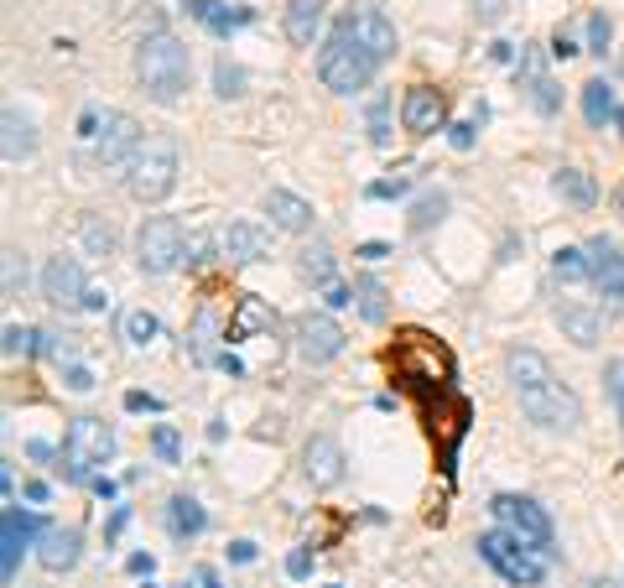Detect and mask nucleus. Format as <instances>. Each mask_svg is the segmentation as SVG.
I'll return each mask as SVG.
<instances>
[{
    "label": "nucleus",
    "instance_id": "nucleus-36",
    "mask_svg": "<svg viewBox=\"0 0 624 588\" xmlns=\"http://www.w3.org/2000/svg\"><path fill=\"white\" fill-rule=\"evenodd\" d=\"M152 448H156V458H161V464H182V437H177L172 428H156L152 432Z\"/></svg>",
    "mask_w": 624,
    "mask_h": 588
},
{
    "label": "nucleus",
    "instance_id": "nucleus-15",
    "mask_svg": "<svg viewBox=\"0 0 624 588\" xmlns=\"http://www.w3.org/2000/svg\"><path fill=\"white\" fill-rule=\"evenodd\" d=\"M588 260H593V287L604 292V302L614 313H624V245L599 235L588 245Z\"/></svg>",
    "mask_w": 624,
    "mask_h": 588
},
{
    "label": "nucleus",
    "instance_id": "nucleus-35",
    "mask_svg": "<svg viewBox=\"0 0 624 588\" xmlns=\"http://www.w3.org/2000/svg\"><path fill=\"white\" fill-rule=\"evenodd\" d=\"M37 329H21V323H5V359H16V354H32L37 350Z\"/></svg>",
    "mask_w": 624,
    "mask_h": 588
},
{
    "label": "nucleus",
    "instance_id": "nucleus-17",
    "mask_svg": "<svg viewBox=\"0 0 624 588\" xmlns=\"http://www.w3.org/2000/svg\"><path fill=\"white\" fill-rule=\"evenodd\" d=\"M37 557H42V568H53V573H68L83 557V536H78L74 526H42L37 536Z\"/></svg>",
    "mask_w": 624,
    "mask_h": 588
},
{
    "label": "nucleus",
    "instance_id": "nucleus-6",
    "mask_svg": "<svg viewBox=\"0 0 624 588\" xmlns=\"http://www.w3.org/2000/svg\"><path fill=\"white\" fill-rule=\"evenodd\" d=\"M188 260V240H182V224L172 214H152L136 230V266L146 276H167Z\"/></svg>",
    "mask_w": 624,
    "mask_h": 588
},
{
    "label": "nucleus",
    "instance_id": "nucleus-30",
    "mask_svg": "<svg viewBox=\"0 0 624 588\" xmlns=\"http://www.w3.org/2000/svg\"><path fill=\"white\" fill-rule=\"evenodd\" d=\"M526 74H531V104H536L542 115H557V110H562V95H557V84L546 79V74L536 68V63H531Z\"/></svg>",
    "mask_w": 624,
    "mask_h": 588
},
{
    "label": "nucleus",
    "instance_id": "nucleus-20",
    "mask_svg": "<svg viewBox=\"0 0 624 588\" xmlns=\"http://www.w3.org/2000/svg\"><path fill=\"white\" fill-rule=\"evenodd\" d=\"M557 329H562V339H572L578 350H593V344L604 339V318L593 313V308H583V302H562V308H557Z\"/></svg>",
    "mask_w": 624,
    "mask_h": 588
},
{
    "label": "nucleus",
    "instance_id": "nucleus-5",
    "mask_svg": "<svg viewBox=\"0 0 624 588\" xmlns=\"http://www.w3.org/2000/svg\"><path fill=\"white\" fill-rule=\"evenodd\" d=\"M515 401H521V412H526L536 428H546V432H572L578 422H583V401H578V391H572V386H562L557 375H551V380H542V386L515 391Z\"/></svg>",
    "mask_w": 624,
    "mask_h": 588
},
{
    "label": "nucleus",
    "instance_id": "nucleus-38",
    "mask_svg": "<svg viewBox=\"0 0 624 588\" xmlns=\"http://www.w3.org/2000/svg\"><path fill=\"white\" fill-rule=\"evenodd\" d=\"M21 292H26V255L5 251V297H21Z\"/></svg>",
    "mask_w": 624,
    "mask_h": 588
},
{
    "label": "nucleus",
    "instance_id": "nucleus-3",
    "mask_svg": "<svg viewBox=\"0 0 624 588\" xmlns=\"http://www.w3.org/2000/svg\"><path fill=\"white\" fill-rule=\"evenodd\" d=\"M125 188L136 203H161V198L177 188V146L167 136H146V146L136 152L131 173H125Z\"/></svg>",
    "mask_w": 624,
    "mask_h": 588
},
{
    "label": "nucleus",
    "instance_id": "nucleus-53",
    "mask_svg": "<svg viewBox=\"0 0 624 588\" xmlns=\"http://www.w3.org/2000/svg\"><path fill=\"white\" fill-rule=\"evenodd\" d=\"M198 588H219V578H214L209 568H203V573H198Z\"/></svg>",
    "mask_w": 624,
    "mask_h": 588
},
{
    "label": "nucleus",
    "instance_id": "nucleus-55",
    "mask_svg": "<svg viewBox=\"0 0 624 588\" xmlns=\"http://www.w3.org/2000/svg\"><path fill=\"white\" fill-rule=\"evenodd\" d=\"M620 131H624V104H620Z\"/></svg>",
    "mask_w": 624,
    "mask_h": 588
},
{
    "label": "nucleus",
    "instance_id": "nucleus-13",
    "mask_svg": "<svg viewBox=\"0 0 624 588\" xmlns=\"http://www.w3.org/2000/svg\"><path fill=\"white\" fill-rule=\"evenodd\" d=\"M42 297L63 308V313H74L89 302V281H83V266H78L74 255H53L47 266H42Z\"/></svg>",
    "mask_w": 624,
    "mask_h": 588
},
{
    "label": "nucleus",
    "instance_id": "nucleus-45",
    "mask_svg": "<svg viewBox=\"0 0 624 588\" xmlns=\"http://www.w3.org/2000/svg\"><path fill=\"white\" fill-rule=\"evenodd\" d=\"M63 380H68V391H94V375L83 370V365H68V370H63Z\"/></svg>",
    "mask_w": 624,
    "mask_h": 588
},
{
    "label": "nucleus",
    "instance_id": "nucleus-22",
    "mask_svg": "<svg viewBox=\"0 0 624 588\" xmlns=\"http://www.w3.org/2000/svg\"><path fill=\"white\" fill-rule=\"evenodd\" d=\"M551 188H557V198H562L567 209H593V203H599V182H593L583 167H557Z\"/></svg>",
    "mask_w": 624,
    "mask_h": 588
},
{
    "label": "nucleus",
    "instance_id": "nucleus-7",
    "mask_svg": "<svg viewBox=\"0 0 624 588\" xmlns=\"http://www.w3.org/2000/svg\"><path fill=\"white\" fill-rule=\"evenodd\" d=\"M63 458H68V479H89L99 464L115 458V428L104 417H78L63 437Z\"/></svg>",
    "mask_w": 624,
    "mask_h": 588
},
{
    "label": "nucleus",
    "instance_id": "nucleus-9",
    "mask_svg": "<svg viewBox=\"0 0 624 588\" xmlns=\"http://www.w3.org/2000/svg\"><path fill=\"white\" fill-rule=\"evenodd\" d=\"M338 26H344V32H349V37L359 42V47H365L375 63H386L390 53H395V26H390V16L375 5V0H359V5H349Z\"/></svg>",
    "mask_w": 624,
    "mask_h": 588
},
{
    "label": "nucleus",
    "instance_id": "nucleus-40",
    "mask_svg": "<svg viewBox=\"0 0 624 588\" xmlns=\"http://www.w3.org/2000/svg\"><path fill=\"white\" fill-rule=\"evenodd\" d=\"M214 84H219V95H224V99L245 95V74H239L234 63H224V58H219V68H214Z\"/></svg>",
    "mask_w": 624,
    "mask_h": 588
},
{
    "label": "nucleus",
    "instance_id": "nucleus-39",
    "mask_svg": "<svg viewBox=\"0 0 624 588\" xmlns=\"http://www.w3.org/2000/svg\"><path fill=\"white\" fill-rule=\"evenodd\" d=\"M443 209H448V198L443 193H427L416 209H411V230H427L432 219H443Z\"/></svg>",
    "mask_w": 624,
    "mask_h": 588
},
{
    "label": "nucleus",
    "instance_id": "nucleus-33",
    "mask_svg": "<svg viewBox=\"0 0 624 588\" xmlns=\"http://www.w3.org/2000/svg\"><path fill=\"white\" fill-rule=\"evenodd\" d=\"M83 245H89L94 255H110V251H115V230H110V224H99V219L89 214V219H83Z\"/></svg>",
    "mask_w": 624,
    "mask_h": 588
},
{
    "label": "nucleus",
    "instance_id": "nucleus-16",
    "mask_svg": "<svg viewBox=\"0 0 624 588\" xmlns=\"http://www.w3.org/2000/svg\"><path fill=\"white\" fill-rule=\"evenodd\" d=\"M443 120H448L443 95L432 84H411L406 99H401V125H406L411 136H432V131H443Z\"/></svg>",
    "mask_w": 624,
    "mask_h": 588
},
{
    "label": "nucleus",
    "instance_id": "nucleus-4",
    "mask_svg": "<svg viewBox=\"0 0 624 588\" xmlns=\"http://www.w3.org/2000/svg\"><path fill=\"white\" fill-rule=\"evenodd\" d=\"M479 557L515 588H536L546 578V552L515 542L510 531H484V536H479Z\"/></svg>",
    "mask_w": 624,
    "mask_h": 588
},
{
    "label": "nucleus",
    "instance_id": "nucleus-14",
    "mask_svg": "<svg viewBox=\"0 0 624 588\" xmlns=\"http://www.w3.org/2000/svg\"><path fill=\"white\" fill-rule=\"evenodd\" d=\"M344 448H338V437H328V432H317V437H308V448H302V474H308L312 490H333V485H344Z\"/></svg>",
    "mask_w": 624,
    "mask_h": 588
},
{
    "label": "nucleus",
    "instance_id": "nucleus-32",
    "mask_svg": "<svg viewBox=\"0 0 624 588\" xmlns=\"http://www.w3.org/2000/svg\"><path fill=\"white\" fill-rule=\"evenodd\" d=\"M214 334H219V318H214V308H203L198 323H193V354L198 359H214Z\"/></svg>",
    "mask_w": 624,
    "mask_h": 588
},
{
    "label": "nucleus",
    "instance_id": "nucleus-52",
    "mask_svg": "<svg viewBox=\"0 0 624 588\" xmlns=\"http://www.w3.org/2000/svg\"><path fill=\"white\" fill-rule=\"evenodd\" d=\"M26 500H37V506H42V500H47V485H42V479H32V485H26Z\"/></svg>",
    "mask_w": 624,
    "mask_h": 588
},
{
    "label": "nucleus",
    "instance_id": "nucleus-50",
    "mask_svg": "<svg viewBox=\"0 0 624 588\" xmlns=\"http://www.w3.org/2000/svg\"><path fill=\"white\" fill-rule=\"evenodd\" d=\"M230 557H234V563H255V542H234Z\"/></svg>",
    "mask_w": 624,
    "mask_h": 588
},
{
    "label": "nucleus",
    "instance_id": "nucleus-26",
    "mask_svg": "<svg viewBox=\"0 0 624 588\" xmlns=\"http://www.w3.org/2000/svg\"><path fill=\"white\" fill-rule=\"evenodd\" d=\"M203 526H209V515H203V506H198L193 495H177L172 506H167V531H172L177 542H188V536H198Z\"/></svg>",
    "mask_w": 624,
    "mask_h": 588
},
{
    "label": "nucleus",
    "instance_id": "nucleus-8",
    "mask_svg": "<svg viewBox=\"0 0 624 588\" xmlns=\"http://www.w3.org/2000/svg\"><path fill=\"white\" fill-rule=\"evenodd\" d=\"M494 515H500V531H510L515 542H526L536 552L551 547V515L531 495H494Z\"/></svg>",
    "mask_w": 624,
    "mask_h": 588
},
{
    "label": "nucleus",
    "instance_id": "nucleus-21",
    "mask_svg": "<svg viewBox=\"0 0 624 588\" xmlns=\"http://www.w3.org/2000/svg\"><path fill=\"white\" fill-rule=\"evenodd\" d=\"M0 152H5V162L37 157V125L21 115V110H5V115H0Z\"/></svg>",
    "mask_w": 624,
    "mask_h": 588
},
{
    "label": "nucleus",
    "instance_id": "nucleus-23",
    "mask_svg": "<svg viewBox=\"0 0 624 588\" xmlns=\"http://www.w3.org/2000/svg\"><path fill=\"white\" fill-rule=\"evenodd\" d=\"M323 11H328V0H292V5H287V37H292L297 47H312L317 26H323Z\"/></svg>",
    "mask_w": 624,
    "mask_h": 588
},
{
    "label": "nucleus",
    "instance_id": "nucleus-24",
    "mask_svg": "<svg viewBox=\"0 0 624 588\" xmlns=\"http://www.w3.org/2000/svg\"><path fill=\"white\" fill-rule=\"evenodd\" d=\"M505 375H510L515 391H526V386L551 380V365H546V354H536V350H510L505 354Z\"/></svg>",
    "mask_w": 624,
    "mask_h": 588
},
{
    "label": "nucleus",
    "instance_id": "nucleus-25",
    "mask_svg": "<svg viewBox=\"0 0 624 588\" xmlns=\"http://www.w3.org/2000/svg\"><path fill=\"white\" fill-rule=\"evenodd\" d=\"M614 115H620V110H614V84H609V79H588L583 84V120L593 125V131H604Z\"/></svg>",
    "mask_w": 624,
    "mask_h": 588
},
{
    "label": "nucleus",
    "instance_id": "nucleus-34",
    "mask_svg": "<svg viewBox=\"0 0 624 588\" xmlns=\"http://www.w3.org/2000/svg\"><path fill=\"white\" fill-rule=\"evenodd\" d=\"M302 276H308V281H333V251H323V245H317V251H302Z\"/></svg>",
    "mask_w": 624,
    "mask_h": 588
},
{
    "label": "nucleus",
    "instance_id": "nucleus-12",
    "mask_svg": "<svg viewBox=\"0 0 624 588\" xmlns=\"http://www.w3.org/2000/svg\"><path fill=\"white\" fill-rule=\"evenodd\" d=\"M292 339H297V354H302L308 365H328V359L344 354V329H338L328 313H302L292 323Z\"/></svg>",
    "mask_w": 624,
    "mask_h": 588
},
{
    "label": "nucleus",
    "instance_id": "nucleus-47",
    "mask_svg": "<svg viewBox=\"0 0 624 588\" xmlns=\"http://www.w3.org/2000/svg\"><path fill=\"white\" fill-rule=\"evenodd\" d=\"M308 568H312L308 552H292V557H287V573H292V578H308Z\"/></svg>",
    "mask_w": 624,
    "mask_h": 588
},
{
    "label": "nucleus",
    "instance_id": "nucleus-18",
    "mask_svg": "<svg viewBox=\"0 0 624 588\" xmlns=\"http://www.w3.org/2000/svg\"><path fill=\"white\" fill-rule=\"evenodd\" d=\"M26 542H32V521L16 506H5V515H0V578L5 584H16V563Z\"/></svg>",
    "mask_w": 624,
    "mask_h": 588
},
{
    "label": "nucleus",
    "instance_id": "nucleus-54",
    "mask_svg": "<svg viewBox=\"0 0 624 588\" xmlns=\"http://www.w3.org/2000/svg\"><path fill=\"white\" fill-rule=\"evenodd\" d=\"M583 588H614V584H609V578H588Z\"/></svg>",
    "mask_w": 624,
    "mask_h": 588
},
{
    "label": "nucleus",
    "instance_id": "nucleus-1",
    "mask_svg": "<svg viewBox=\"0 0 624 588\" xmlns=\"http://www.w3.org/2000/svg\"><path fill=\"white\" fill-rule=\"evenodd\" d=\"M136 79H141V89H146L156 104H172V99H182V95H188V79H193L188 47H182L172 32H152V37H141Z\"/></svg>",
    "mask_w": 624,
    "mask_h": 588
},
{
    "label": "nucleus",
    "instance_id": "nucleus-28",
    "mask_svg": "<svg viewBox=\"0 0 624 588\" xmlns=\"http://www.w3.org/2000/svg\"><path fill=\"white\" fill-rule=\"evenodd\" d=\"M120 334L131 339L136 350H146V344L161 339V323H156V313H146V308H131V313L120 318Z\"/></svg>",
    "mask_w": 624,
    "mask_h": 588
},
{
    "label": "nucleus",
    "instance_id": "nucleus-11",
    "mask_svg": "<svg viewBox=\"0 0 624 588\" xmlns=\"http://www.w3.org/2000/svg\"><path fill=\"white\" fill-rule=\"evenodd\" d=\"M214 251H219V260H230V266H255V260L271 255V230H266V224H250V219H230V224L214 230Z\"/></svg>",
    "mask_w": 624,
    "mask_h": 588
},
{
    "label": "nucleus",
    "instance_id": "nucleus-44",
    "mask_svg": "<svg viewBox=\"0 0 624 588\" xmlns=\"http://www.w3.org/2000/svg\"><path fill=\"white\" fill-rule=\"evenodd\" d=\"M473 16L484 21V26H494V21L505 16V0H473Z\"/></svg>",
    "mask_w": 624,
    "mask_h": 588
},
{
    "label": "nucleus",
    "instance_id": "nucleus-56",
    "mask_svg": "<svg viewBox=\"0 0 624 588\" xmlns=\"http://www.w3.org/2000/svg\"><path fill=\"white\" fill-rule=\"evenodd\" d=\"M620 428H624V407H620Z\"/></svg>",
    "mask_w": 624,
    "mask_h": 588
},
{
    "label": "nucleus",
    "instance_id": "nucleus-48",
    "mask_svg": "<svg viewBox=\"0 0 624 588\" xmlns=\"http://www.w3.org/2000/svg\"><path fill=\"white\" fill-rule=\"evenodd\" d=\"M551 53H557V58H572V53H578V42L567 37V32H557V37H551Z\"/></svg>",
    "mask_w": 624,
    "mask_h": 588
},
{
    "label": "nucleus",
    "instance_id": "nucleus-46",
    "mask_svg": "<svg viewBox=\"0 0 624 588\" xmlns=\"http://www.w3.org/2000/svg\"><path fill=\"white\" fill-rule=\"evenodd\" d=\"M370 136H375V141L390 136V131H386V104H375V110H370Z\"/></svg>",
    "mask_w": 624,
    "mask_h": 588
},
{
    "label": "nucleus",
    "instance_id": "nucleus-57",
    "mask_svg": "<svg viewBox=\"0 0 624 588\" xmlns=\"http://www.w3.org/2000/svg\"><path fill=\"white\" fill-rule=\"evenodd\" d=\"M141 588H156V584H141Z\"/></svg>",
    "mask_w": 624,
    "mask_h": 588
},
{
    "label": "nucleus",
    "instance_id": "nucleus-10",
    "mask_svg": "<svg viewBox=\"0 0 624 588\" xmlns=\"http://www.w3.org/2000/svg\"><path fill=\"white\" fill-rule=\"evenodd\" d=\"M141 146H146V136H141L136 115H125V110L104 115V125L94 131V162L99 167H131Z\"/></svg>",
    "mask_w": 624,
    "mask_h": 588
},
{
    "label": "nucleus",
    "instance_id": "nucleus-49",
    "mask_svg": "<svg viewBox=\"0 0 624 588\" xmlns=\"http://www.w3.org/2000/svg\"><path fill=\"white\" fill-rule=\"evenodd\" d=\"M83 308H89V313H99V308H110V292H104V287H89V302H83Z\"/></svg>",
    "mask_w": 624,
    "mask_h": 588
},
{
    "label": "nucleus",
    "instance_id": "nucleus-19",
    "mask_svg": "<svg viewBox=\"0 0 624 588\" xmlns=\"http://www.w3.org/2000/svg\"><path fill=\"white\" fill-rule=\"evenodd\" d=\"M266 214H271L276 230H287V235H302V230H312V203L302 193H292V188H271L266 193Z\"/></svg>",
    "mask_w": 624,
    "mask_h": 588
},
{
    "label": "nucleus",
    "instance_id": "nucleus-41",
    "mask_svg": "<svg viewBox=\"0 0 624 588\" xmlns=\"http://www.w3.org/2000/svg\"><path fill=\"white\" fill-rule=\"evenodd\" d=\"M609 37H614V21H609L604 11H593V16H588V47H593V53H604Z\"/></svg>",
    "mask_w": 624,
    "mask_h": 588
},
{
    "label": "nucleus",
    "instance_id": "nucleus-51",
    "mask_svg": "<svg viewBox=\"0 0 624 588\" xmlns=\"http://www.w3.org/2000/svg\"><path fill=\"white\" fill-rule=\"evenodd\" d=\"M125 407H131V412H141V407H146V412H152L156 401H152V396H141V391H131V396H125Z\"/></svg>",
    "mask_w": 624,
    "mask_h": 588
},
{
    "label": "nucleus",
    "instance_id": "nucleus-27",
    "mask_svg": "<svg viewBox=\"0 0 624 588\" xmlns=\"http://www.w3.org/2000/svg\"><path fill=\"white\" fill-rule=\"evenodd\" d=\"M551 276L567 281V287L593 281V260H588V251H557V255H551Z\"/></svg>",
    "mask_w": 624,
    "mask_h": 588
},
{
    "label": "nucleus",
    "instance_id": "nucleus-29",
    "mask_svg": "<svg viewBox=\"0 0 624 588\" xmlns=\"http://www.w3.org/2000/svg\"><path fill=\"white\" fill-rule=\"evenodd\" d=\"M354 302H359V313L370 318V323H386V287H380V281H375V276H359V281H354Z\"/></svg>",
    "mask_w": 624,
    "mask_h": 588
},
{
    "label": "nucleus",
    "instance_id": "nucleus-37",
    "mask_svg": "<svg viewBox=\"0 0 624 588\" xmlns=\"http://www.w3.org/2000/svg\"><path fill=\"white\" fill-rule=\"evenodd\" d=\"M271 323V313L255 302V297H245V308H239V318H234V334H255V329H266Z\"/></svg>",
    "mask_w": 624,
    "mask_h": 588
},
{
    "label": "nucleus",
    "instance_id": "nucleus-31",
    "mask_svg": "<svg viewBox=\"0 0 624 588\" xmlns=\"http://www.w3.org/2000/svg\"><path fill=\"white\" fill-rule=\"evenodd\" d=\"M188 11H193L203 26H214V32H234L245 16H230V11H219V0H188Z\"/></svg>",
    "mask_w": 624,
    "mask_h": 588
},
{
    "label": "nucleus",
    "instance_id": "nucleus-42",
    "mask_svg": "<svg viewBox=\"0 0 624 588\" xmlns=\"http://www.w3.org/2000/svg\"><path fill=\"white\" fill-rule=\"evenodd\" d=\"M604 391L614 396L624 407V359H614V365H604Z\"/></svg>",
    "mask_w": 624,
    "mask_h": 588
},
{
    "label": "nucleus",
    "instance_id": "nucleus-2",
    "mask_svg": "<svg viewBox=\"0 0 624 588\" xmlns=\"http://www.w3.org/2000/svg\"><path fill=\"white\" fill-rule=\"evenodd\" d=\"M375 68H380V63H375L344 26H333V37L323 42V53H317V79H323V89H333V95H359V89L375 79Z\"/></svg>",
    "mask_w": 624,
    "mask_h": 588
},
{
    "label": "nucleus",
    "instance_id": "nucleus-43",
    "mask_svg": "<svg viewBox=\"0 0 624 588\" xmlns=\"http://www.w3.org/2000/svg\"><path fill=\"white\" fill-rule=\"evenodd\" d=\"M42 350L53 354V359H68L78 344H74V334H42Z\"/></svg>",
    "mask_w": 624,
    "mask_h": 588
}]
</instances>
